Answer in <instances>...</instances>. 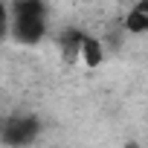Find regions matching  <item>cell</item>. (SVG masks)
I'll return each instance as SVG.
<instances>
[{
    "label": "cell",
    "mask_w": 148,
    "mask_h": 148,
    "mask_svg": "<svg viewBox=\"0 0 148 148\" xmlns=\"http://www.w3.org/2000/svg\"><path fill=\"white\" fill-rule=\"evenodd\" d=\"M102 58H105L102 44H99L93 35H84V41H82V61H84L87 67H99V64H102Z\"/></svg>",
    "instance_id": "3957f363"
},
{
    "label": "cell",
    "mask_w": 148,
    "mask_h": 148,
    "mask_svg": "<svg viewBox=\"0 0 148 148\" xmlns=\"http://www.w3.org/2000/svg\"><path fill=\"white\" fill-rule=\"evenodd\" d=\"M125 26H128V32L142 35V32H148V15L139 12V9H131V15L125 18Z\"/></svg>",
    "instance_id": "277c9868"
},
{
    "label": "cell",
    "mask_w": 148,
    "mask_h": 148,
    "mask_svg": "<svg viewBox=\"0 0 148 148\" xmlns=\"http://www.w3.org/2000/svg\"><path fill=\"white\" fill-rule=\"evenodd\" d=\"M38 134V119L35 116H6L0 119V139L9 145H26Z\"/></svg>",
    "instance_id": "7a4b0ae2"
},
{
    "label": "cell",
    "mask_w": 148,
    "mask_h": 148,
    "mask_svg": "<svg viewBox=\"0 0 148 148\" xmlns=\"http://www.w3.org/2000/svg\"><path fill=\"white\" fill-rule=\"evenodd\" d=\"M125 148H139V145L136 142H125Z\"/></svg>",
    "instance_id": "8992f818"
},
{
    "label": "cell",
    "mask_w": 148,
    "mask_h": 148,
    "mask_svg": "<svg viewBox=\"0 0 148 148\" xmlns=\"http://www.w3.org/2000/svg\"><path fill=\"white\" fill-rule=\"evenodd\" d=\"M6 32H12V18H9V9L0 3V41L6 38Z\"/></svg>",
    "instance_id": "5b68a950"
},
{
    "label": "cell",
    "mask_w": 148,
    "mask_h": 148,
    "mask_svg": "<svg viewBox=\"0 0 148 148\" xmlns=\"http://www.w3.org/2000/svg\"><path fill=\"white\" fill-rule=\"evenodd\" d=\"M9 18H12V35L15 41L32 47L44 38L47 32V6L38 0H21V3L9 6Z\"/></svg>",
    "instance_id": "6da1fadb"
}]
</instances>
